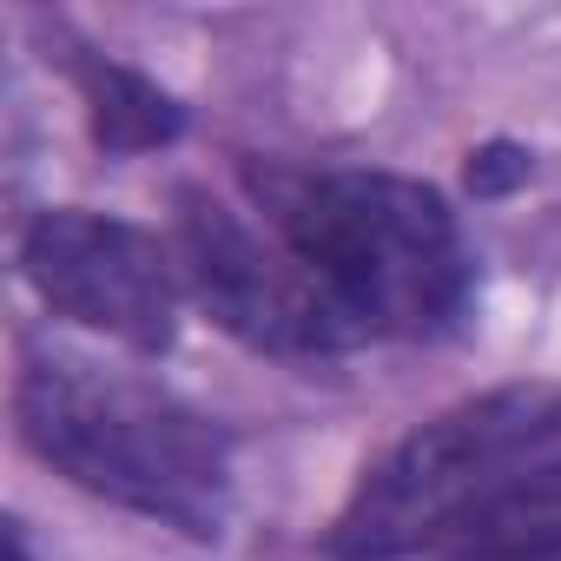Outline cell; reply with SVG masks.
<instances>
[{"label": "cell", "mask_w": 561, "mask_h": 561, "mask_svg": "<svg viewBox=\"0 0 561 561\" xmlns=\"http://www.w3.org/2000/svg\"><path fill=\"white\" fill-rule=\"evenodd\" d=\"M251 192L357 337H443L462 324L476 264L430 185L364 165H251Z\"/></svg>", "instance_id": "1"}, {"label": "cell", "mask_w": 561, "mask_h": 561, "mask_svg": "<svg viewBox=\"0 0 561 561\" xmlns=\"http://www.w3.org/2000/svg\"><path fill=\"white\" fill-rule=\"evenodd\" d=\"M21 436L87 495L146 522L218 541L231 515V449L185 397L152 377L106 370L80 351H34L14 383Z\"/></svg>", "instance_id": "2"}, {"label": "cell", "mask_w": 561, "mask_h": 561, "mask_svg": "<svg viewBox=\"0 0 561 561\" xmlns=\"http://www.w3.org/2000/svg\"><path fill=\"white\" fill-rule=\"evenodd\" d=\"M561 449V390L508 383L469 397L423 430H410L390 456L364 469L337 522L324 528L331 561H423L462 515H476L502 482L548 462Z\"/></svg>", "instance_id": "3"}, {"label": "cell", "mask_w": 561, "mask_h": 561, "mask_svg": "<svg viewBox=\"0 0 561 561\" xmlns=\"http://www.w3.org/2000/svg\"><path fill=\"white\" fill-rule=\"evenodd\" d=\"M179 271L192 298L251 351L311 364L357 344V331L298 264V251L277 231H251L205 192H179Z\"/></svg>", "instance_id": "4"}, {"label": "cell", "mask_w": 561, "mask_h": 561, "mask_svg": "<svg viewBox=\"0 0 561 561\" xmlns=\"http://www.w3.org/2000/svg\"><path fill=\"white\" fill-rule=\"evenodd\" d=\"M21 271L54 318H73L139 357L172 351L179 337V277L152 231L106 211H41L21 238Z\"/></svg>", "instance_id": "5"}, {"label": "cell", "mask_w": 561, "mask_h": 561, "mask_svg": "<svg viewBox=\"0 0 561 561\" xmlns=\"http://www.w3.org/2000/svg\"><path fill=\"white\" fill-rule=\"evenodd\" d=\"M423 561H561V449L502 482Z\"/></svg>", "instance_id": "6"}, {"label": "cell", "mask_w": 561, "mask_h": 561, "mask_svg": "<svg viewBox=\"0 0 561 561\" xmlns=\"http://www.w3.org/2000/svg\"><path fill=\"white\" fill-rule=\"evenodd\" d=\"M73 80L87 93V119H93V139L106 152H159L185 126V113H179L172 93H159L146 73H133V67H119L106 54L73 60Z\"/></svg>", "instance_id": "7"}, {"label": "cell", "mask_w": 561, "mask_h": 561, "mask_svg": "<svg viewBox=\"0 0 561 561\" xmlns=\"http://www.w3.org/2000/svg\"><path fill=\"white\" fill-rule=\"evenodd\" d=\"M515 179H528V152H522V146H482V152L469 159V185H476L482 198L508 192Z\"/></svg>", "instance_id": "8"}, {"label": "cell", "mask_w": 561, "mask_h": 561, "mask_svg": "<svg viewBox=\"0 0 561 561\" xmlns=\"http://www.w3.org/2000/svg\"><path fill=\"white\" fill-rule=\"evenodd\" d=\"M8 561H34V548H27V528H21V522H8Z\"/></svg>", "instance_id": "9"}]
</instances>
